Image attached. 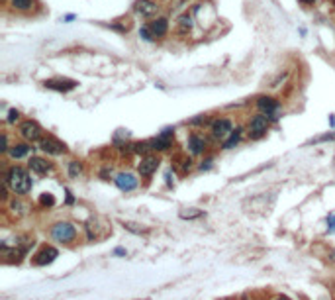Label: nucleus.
Here are the masks:
<instances>
[{
	"mask_svg": "<svg viewBox=\"0 0 335 300\" xmlns=\"http://www.w3.org/2000/svg\"><path fill=\"white\" fill-rule=\"evenodd\" d=\"M4 180L8 182L10 190H14L16 194H26L32 188V177H30V173L26 171L24 167H18V165L8 169V173L4 175Z\"/></svg>",
	"mask_w": 335,
	"mask_h": 300,
	"instance_id": "nucleus-1",
	"label": "nucleus"
},
{
	"mask_svg": "<svg viewBox=\"0 0 335 300\" xmlns=\"http://www.w3.org/2000/svg\"><path fill=\"white\" fill-rule=\"evenodd\" d=\"M51 236L55 241H61V243H71L75 238H77V230L73 224L69 222H57L53 228H51Z\"/></svg>",
	"mask_w": 335,
	"mask_h": 300,
	"instance_id": "nucleus-2",
	"label": "nucleus"
},
{
	"mask_svg": "<svg viewBox=\"0 0 335 300\" xmlns=\"http://www.w3.org/2000/svg\"><path fill=\"white\" fill-rule=\"evenodd\" d=\"M20 135L24 137V139H28V141H40L43 137V129L42 126L38 124V122H34V120H26V122H22L20 124Z\"/></svg>",
	"mask_w": 335,
	"mask_h": 300,
	"instance_id": "nucleus-3",
	"label": "nucleus"
},
{
	"mask_svg": "<svg viewBox=\"0 0 335 300\" xmlns=\"http://www.w3.org/2000/svg\"><path fill=\"white\" fill-rule=\"evenodd\" d=\"M269 116L267 114H257V116H253L251 122H249V135H251L253 139H259V137H263L265 133H267V128H269Z\"/></svg>",
	"mask_w": 335,
	"mask_h": 300,
	"instance_id": "nucleus-4",
	"label": "nucleus"
},
{
	"mask_svg": "<svg viewBox=\"0 0 335 300\" xmlns=\"http://www.w3.org/2000/svg\"><path fill=\"white\" fill-rule=\"evenodd\" d=\"M38 145H40V149L45 151V153H49V155H61V153H65L67 151V147H65V143H61L59 139H55V137H51V135H43L42 139L38 141Z\"/></svg>",
	"mask_w": 335,
	"mask_h": 300,
	"instance_id": "nucleus-5",
	"label": "nucleus"
},
{
	"mask_svg": "<svg viewBox=\"0 0 335 300\" xmlns=\"http://www.w3.org/2000/svg\"><path fill=\"white\" fill-rule=\"evenodd\" d=\"M114 182H116V186H118L120 190H124V192H131V190L137 188V179H135L133 173H120V175L114 179Z\"/></svg>",
	"mask_w": 335,
	"mask_h": 300,
	"instance_id": "nucleus-6",
	"label": "nucleus"
},
{
	"mask_svg": "<svg viewBox=\"0 0 335 300\" xmlns=\"http://www.w3.org/2000/svg\"><path fill=\"white\" fill-rule=\"evenodd\" d=\"M159 157H155V155H145L143 159H141V163H139V167H137V171L141 177H151L153 173L157 171V167H159Z\"/></svg>",
	"mask_w": 335,
	"mask_h": 300,
	"instance_id": "nucleus-7",
	"label": "nucleus"
},
{
	"mask_svg": "<svg viewBox=\"0 0 335 300\" xmlns=\"http://www.w3.org/2000/svg\"><path fill=\"white\" fill-rule=\"evenodd\" d=\"M257 106H259V110H261L263 114H267L269 118H275V114L279 112V102H277L275 98H271V96H261V98L257 100Z\"/></svg>",
	"mask_w": 335,
	"mask_h": 300,
	"instance_id": "nucleus-8",
	"label": "nucleus"
},
{
	"mask_svg": "<svg viewBox=\"0 0 335 300\" xmlns=\"http://www.w3.org/2000/svg\"><path fill=\"white\" fill-rule=\"evenodd\" d=\"M229 131H233V124L227 118H218L212 122V133L214 137H225Z\"/></svg>",
	"mask_w": 335,
	"mask_h": 300,
	"instance_id": "nucleus-9",
	"label": "nucleus"
},
{
	"mask_svg": "<svg viewBox=\"0 0 335 300\" xmlns=\"http://www.w3.org/2000/svg\"><path fill=\"white\" fill-rule=\"evenodd\" d=\"M57 255H59V251L49 245V247H43L42 251H38V253L34 255V263H36V265H49V263L55 261Z\"/></svg>",
	"mask_w": 335,
	"mask_h": 300,
	"instance_id": "nucleus-10",
	"label": "nucleus"
},
{
	"mask_svg": "<svg viewBox=\"0 0 335 300\" xmlns=\"http://www.w3.org/2000/svg\"><path fill=\"white\" fill-rule=\"evenodd\" d=\"M135 12L137 14H141V16H145V18H149V16H153L157 10H159V6H157V2H153V0H137L135 2Z\"/></svg>",
	"mask_w": 335,
	"mask_h": 300,
	"instance_id": "nucleus-11",
	"label": "nucleus"
},
{
	"mask_svg": "<svg viewBox=\"0 0 335 300\" xmlns=\"http://www.w3.org/2000/svg\"><path fill=\"white\" fill-rule=\"evenodd\" d=\"M43 85L51 90H59V92H67V90H73L77 83L75 81H69V79H51V81H45Z\"/></svg>",
	"mask_w": 335,
	"mask_h": 300,
	"instance_id": "nucleus-12",
	"label": "nucleus"
},
{
	"mask_svg": "<svg viewBox=\"0 0 335 300\" xmlns=\"http://www.w3.org/2000/svg\"><path fill=\"white\" fill-rule=\"evenodd\" d=\"M28 165H30V171L36 173V175H47L51 171V163L45 161L43 157H32Z\"/></svg>",
	"mask_w": 335,
	"mask_h": 300,
	"instance_id": "nucleus-13",
	"label": "nucleus"
},
{
	"mask_svg": "<svg viewBox=\"0 0 335 300\" xmlns=\"http://www.w3.org/2000/svg\"><path fill=\"white\" fill-rule=\"evenodd\" d=\"M149 28H151L155 38H165L168 32V20L167 18H157V20H153L149 24Z\"/></svg>",
	"mask_w": 335,
	"mask_h": 300,
	"instance_id": "nucleus-14",
	"label": "nucleus"
},
{
	"mask_svg": "<svg viewBox=\"0 0 335 300\" xmlns=\"http://www.w3.org/2000/svg\"><path fill=\"white\" fill-rule=\"evenodd\" d=\"M186 145H188V149H190V153H194V155H200L204 149H206V139L204 137H200V135H190L188 137V141H186Z\"/></svg>",
	"mask_w": 335,
	"mask_h": 300,
	"instance_id": "nucleus-15",
	"label": "nucleus"
},
{
	"mask_svg": "<svg viewBox=\"0 0 335 300\" xmlns=\"http://www.w3.org/2000/svg\"><path fill=\"white\" fill-rule=\"evenodd\" d=\"M30 153V145L28 143H14L10 149H8V155L12 157V159H22V157H26Z\"/></svg>",
	"mask_w": 335,
	"mask_h": 300,
	"instance_id": "nucleus-16",
	"label": "nucleus"
},
{
	"mask_svg": "<svg viewBox=\"0 0 335 300\" xmlns=\"http://www.w3.org/2000/svg\"><path fill=\"white\" fill-rule=\"evenodd\" d=\"M149 147H151V149H155V151H165V149L170 147V137L159 135V137H155V139H151V141H149Z\"/></svg>",
	"mask_w": 335,
	"mask_h": 300,
	"instance_id": "nucleus-17",
	"label": "nucleus"
},
{
	"mask_svg": "<svg viewBox=\"0 0 335 300\" xmlns=\"http://www.w3.org/2000/svg\"><path fill=\"white\" fill-rule=\"evenodd\" d=\"M241 131H243V128L233 129V131H231V135L223 141V149H233V147L239 143V139H241Z\"/></svg>",
	"mask_w": 335,
	"mask_h": 300,
	"instance_id": "nucleus-18",
	"label": "nucleus"
},
{
	"mask_svg": "<svg viewBox=\"0 0 335 300\" xmlns=\"http://www.w3.org/2000/svg\"><path fill=\"white\" fill-rule=\"evenodd\" d=\"M10 4L18 12H28V10L34 8V0H10Z\"/></svg>",
	"mask_w": 335,
	"mask_h": 300,
	"instance_id": "nucleus-19",
	"label": "nucleus"
},
{
	"mask_svg": "<svg viewBox=\"0 0 335 300\" xmlns=\"http://www.w3.org/2000/svg\"><path fill=\"white\" fill-rule=\"evenodd\" d=\"M178 28H180V32H188V30L192 28V18H190L188 14L180 16V18H178Z\"/></svg>",
	"mask_w": 335,
	"mask_h": 300,
	"instance_id": "nucleus-20",
	"label": "nucleus"
},
{
	"mask_svg": "<svg viewBox=\"0 0 335 300\" xmlns=\"http://www.w3.org/2000/svg\"><path fill=\"white\" fill-rule=\"evenodd\" d=\"M139 36H141L145 42H153V40H155V36H153V32H151V28H149V26L139 28Z\"/></svg>",
	"mask_w": 335,
	"mask_h": 300,
	"instance_id": "nucleus-21",
	"label": "nucleus"
},
{
	"mask_svg": "<svg viewBox=\"0 0 335 300\" xmlns=\"http://www.w3.org/2000/svg\"><path fill=\"white\" fill-rule=\"evenodd\" d=\"M40 204H42V206H47V208H49V206H53V204H55V198H53V194H49V192H43L42 196H40Z\"/></svg>",
	"mask_w": 335,
	"mask_h": 300,
	"instance_id": "nucleus-22",
	"label": "nucleus"
},
{
	"mask_svg": "<svg viewBox=\"0 0 335 300\" xmlns=\"http://www.w3.org/2000/svg\"><path fill=\"white\" fill-rule=\"evenodd\" d=\"M198 216H202V212L196 210V208H188V210L180 212V218H184V220H192V218H198Z\"/></svg>",
	"mask_w": 335,
	"mask_h": 300,
	"instance_id": "nucleus-23",
	"label": "nucleus"
},
{
	"mask_svg": "<svg viewBox=\"0 0 335 300\" xmlns=\"http://www.w3.org/2000/svg\"><path fill=\"white\" fill-rule=\"evenodd\" d=\"M18 120H20V112H18L16 108L8 110V118H6V122H8V124H16Z\"/></svg>",
	"mask_w": 335,
	"mask_h": 300,
	"instance_id": "nucleus-24",
	"label": "nucleus"
},
{
	"mask_svg": "<svg viewBox=\"0 0 335 300\" xmlns=\"http://www.w3.org/2000/svg\"><path fill=\"white\" fill-rule=\"evenodd\" d=\"M79 173H81V163L79 161H71L69 163V175L71 177H79Z\"/></svg>",
	"mask_w": 335,
	"mask_h": 300,
	"instance_id": "nucleus-25",
	"label": "nucleus"
},
{
	"mask_svg": "<svg viewBox=\"0 0 335 300\" xmlns=\"http://www.w3.org/2000/svg\"><path fill=\"white\" fill-rule=\"evenodd\" d=\"M8 149H10V147H8V135H6V133H2V135H0V151H2V153H6Z\"/></svg>",
	"mask_w": 335,
	"mask_h": 300,
	"instance_id": "nucleus-26",
	"label": "nucleus"
},
{
	"mask_svg": "<svg viewBox=\"0 0 335 300\" xmlns=\"http://www.w3.org/2000/svg\"><path fill=\"white\" fill-rule=\"evenodd\" d=\"M328 224H330V230H335V216H330V218H328Z\"/></svg>",
	"mask_w": 335,
	"mask_h": 300,
	"instance_id": "nucleus-27",
	"label": "nucleus"
},
{
	"mask_svg": "<svg viewBox=\"0 0 335 300\" xmlns=\"http://www.w3.org/2000/svg\"><path fill=\"white\" fill-rule=\"evenodd\" d=\"M210 163H212V159H208V161H204L202 165H200V169L204 171V169H210Z\"/></svg>",
	"mask_w": 335,
	"mask_h": 300,
	"instance_id": "nucleus-28",
	"label": "nucleus"
},
{
	"mask_svg": "<svg viewBox=\"0 0 335 300\" xmlns=\"http://www.w3.org/2000/svg\"><path fill=\"white\" fill-rule=\"evenodd\" d=\"M116 255H126V249H122V247H118V249H116Z\"/></svg>",
	"mask_w": 335,
	"mask_h": 300,
	"instance_id": "nucleus-29",
	"label": "nucleus"
},
{
	"mask_svg": "<svg viewBox=\"0 0 335 300\" xmlns=\"http://www.w3.org/2000/svg\"><path fill=\"white\" fill-rule=\"evenodd\" d=\"M300 2H302V4H304V6H310V4H314V2H316V0H300Z\"/></svg>",
	"mask_w": 335,
	"mask_h": 300,
	"instance_id": "nucleus-30",
	"label": "nucleus"
},
{
	"mask_svg": "<svg viewBox=\"0 0 335 300\" xmlns=\"http://www.w3.org/2000/svg\"><path fill=\"white\" fill-rule=\"evenodd\" d=\"M275 300H290V299H286V297H277Z\"/></svg>",
	"mask_w": 335,
	"mask_h": 300,
	"instance_id": "nucleus-31",
	"label": "nucleus"
},
{
	"mask_svg": "<svg viewBox=\"0 0 335 300\" xmlns=\"http://www.w3.org/2000/svg\"><path fill=\"white\" fill-rule=\"evenodd\" d=\"M334 2H335V0H334Z\"/></svg>",
	"mask_w": 335,
	"mask_h": 300,
	"instance_id": "nucleus-32",
	"label": "nucleus"
}]
</instances>
